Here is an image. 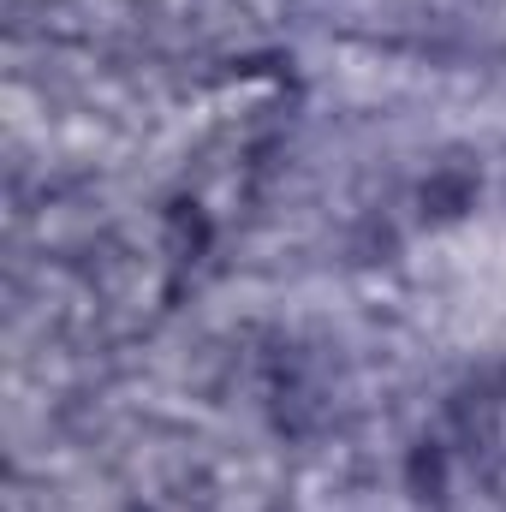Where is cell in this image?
I'll return each instance as SVG.
<instances>
[{
  "mask_svg": "<svg viewBox=\"0 0 506 512\" xmlns=\"http://www.w3.org/2000/svg\"><path fill=\"white\" fill-rule=\"evenodd\" d=\"M465 197H471V179H435V185L423 191V203H429L435 215H459Z\"/></svg>",
  "mask_w": 506,
  "mask_h": 512,
  "instance_id": "6da1fadb",
  "label": "cell"
}]
</instances>
